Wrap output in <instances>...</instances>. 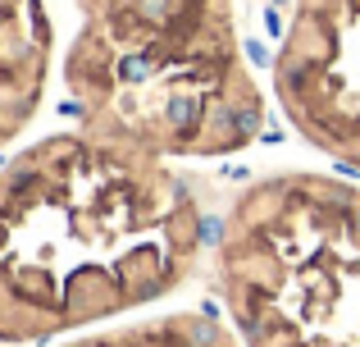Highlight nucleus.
Segmentation results:
<instances>
[{"instance_id": "nucleus-1", "label": "nucleus", "mask_w": 360, "mask_h": 347, "mask_svg": "<svg viewBox=\"0 0 360 347\" xmlns=\"http://www.w3.org/2000/svg\"><path fill=\"white\" fill-rule=\"evenodd\" d=\"M82 9L78 101L64 115H87L105 96L137 124L141 96L155 92L150 133L174 151H238L260 137L264 106L238 78L229 0H82Z\"/></svg>"}, {"instance_id": "nucleus-2", "label": "nucleus", "mask_w": 360, "mask_h": 347, "mask_svg": "<svg viewBox=\"0 0 360 347\" xmlns=\"http://www.w3.org/2000/svg\"><path fill=\"white\" fill-rule=\"evenodd\" d=\"M292 5L278 82L292 115H301L338 170L360 174V0H278Z\"/></svg>"}, {"instance_id": "nucleus-3", "label": "nucleus", "mask_w": 360, "mask_h": 347, "mask_svg": "<svg viewBox=\"0 0 360 347\" xmlns=\"http://www.w3.org/2000/svg\"><path fill=\"white\" fill-rule=\"evenodd\" d=\"M46 51L41 0H0V119L9 128L37 96V60Z\"/></svg>"}]
</instances>
